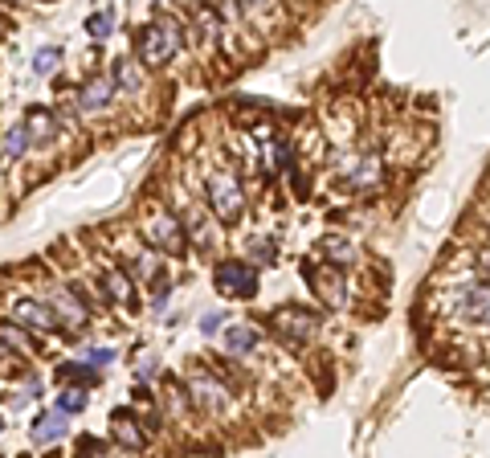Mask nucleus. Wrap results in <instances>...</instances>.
<instances>
[{
  "instance_id": "26",
  "label": "nucleus",
  "mask_w": 490,
  "mask_h": 458,
  "mask_svg": "<svg viewBox=\"0 0 490 458\" xmlns=\"http://www.w3.org/2000/svg\"><path fill=\"white\" fill-rule=\"evenodd\" d=\"M163 377V361H160V352H139L135 356V380H160Z\"/></svg>"
},
{
  "instance_id": "34",
  "label": "nucleus",
  "mask_w": 490,
  "mask_h": 458,
  "mask_svg": "<svg viewBox=\"0 0 490 458\" xmlns=\"http://www.w3.org/2000/svg\"><path fill=\"white\" fill-rule=\"evenodd\" d=\"M29 4H54V0H29Z\"/></svg>"
},
{
  "instance_id": "7",
  "label": "nucleus",
  "mask_w": 490,
  "mask_h": 458,
  "mask_svg": "<svg viewBox=\"0 0 490 458\" xmlns=\"http://www.w3.org/2000/svg\"><path fill=\"white\" fill-rule=\"evenodd\" d=\"M95 283L103 291V299L111 303V312L123 307V312H139V283L131 279L123 262H111V254H98V271H95Z\"/></svg>"
},
{
  "instance_id": "5",
  "label": "nucleus",
  "mask_w": 490,
  "mask_h": 458,
  "mask_svg": "<svg viewBox=\"0 0 490 458\" xmlns=\"http://www.w3.org/2000/svg\"><path fill=\"white\" fill-rule=\"evenodd\" d=\"M212 291L225 299H258L262 266L250 258H217L212 262Z\"/></svg>"
},
{
  "instance_id": "30",
  "label": "nucleus",
  "mask_w": 490,
  "mask_h": 458,
  "mask_svg": "<svg viewBox=\"0 0 490 458\" xmlns=\"http://www.w3.org/2000/svg\"><path fill=\"white\" fill-rule=\"evenodd\" d=\"M237 4L245 12H253V9H266V4H274V0H237Z\"/></svg>"
},
{
  "instance_id": "9",
  "label": "nucleus",
  "mask_w": 490,
  "mask_h": 458,
  "mask_svg": "<svg viewBox=\"0 0 490 458\" xmlns=\"http://www.w3.org/2000/svg\"><path fill=\"white\" fill-rule=\"evenodd\" d=\"M106 421H111V426H106V434H111V438H115V446L127 450V454H139V450L152 446V429L144 426V413L135 410V401H131V405H115Z\"/></svg>"
},
{
  "instance_id": "35",
  "label": "nucleus",
  "mask_w": 490,
  "mask_h": 458,
  "mask_svg": "<svg viewBox=\"0 0 490 458\" xmlns=\"http://www.w3.org/2000/svg\"><path fill=\"white\" fill-rule=\"evenodd\" d=\"M0 438H4V418H0Z\"/></svg>"
},
{
  "instance_id": "28",
  "label": "nucleus",
  "mask_w": 490,
  "mask_h": 458,
  "mask_svg": "<svg viewBox=\"0 0 490 458\" xmlns=\"http://www.w3.org/2000/svg\"><path fill=\"white\" fill-rule=\"evenodd\" d=\"M168 303H172V279H168V283H155V287H152V299H147V312H152V315H160L163 307H168Z\"/></svg>"
},
{
  "instance_id": "1",
  "label": "nucleus",
  "mask_w": 490,
  "mask_h": 458,
  "mask_svg": "<svg viewBox=\"0 0 490 458\" xmlns=\"http://www.w3.org/2000/svg\"><path fill=\"white\" fill-rule=\"evenodd\" d=\"M135 234L144 237L147 246H155L163 258H176V262L193 254V242H188V229H184L180 213L160 193L139 196V225H135Z\"/></svg>"
},
{
  "instance_id": "15",
  "label": "nucleus",
  "mask_w": 490,
  "mask_h": 458,
  "mask_svg": "<svg viewBox=\"0 0 490 458\" xmlns=\"http://www.w3.org/2000/svg\"><path fill=\"white\" fill-rule=\"evenodd\" d=\"M458 315L466 323H490V279L458 291Z\"/></svg>"
},
{
  "instance_id": "14",
  "label": "nucleus",
  "mask_w": 490,
  "mask_h": 458,
  "mask_svg": "<svg viewBox=\"0 0 490 458\" xmlns=\"http://www.w3.org/2000/svg\"><path fill=\"white\" fill-rule=\"evenodd\" d=\"M225 352L229 356H237V361H245V356H253V352L262 348V328L253 320H237V323H225Z\"/></svg>"
},
{
  "instance_id": "27",
  "label": "nucleus",
  "mask_w": 490,
  "mask_h": 458,
  "mask_svg": "<svg viewBox=\"0 0 490 458\" xmlns=\"http://www.w3.org/2000/svg\"><path fill=\"white\" fill-rule=\"evenodd\" d=\"M225 323H229V315H225V312H204L196 328H201V336H209V340H212V336L225 332Z\"/></svg>"
},
{
  "instance_id": "13",
  "label": "nucleus",
  "mask_w": 490,
  "mask_h": 458,
  "mask_svg": "<svg viewBox=\"0 0 490 458\" xmlns=\"http://www.w3.org/2000/svg\"><path fill=\"white\" fill-rule=\"evenodd\" d=\"M66 434H70V413L58 410V405L41 410L37 418L29 421V442L33 446H54V442H62Z\"/></svg>"
},
{
  "instance_id": "25",
  "label": "nucleus",
  "mask_w": 490,
  "mask_h": 458,
  "mask_svg": "<svg viewBox=\"0 0 490 458\" xmlns=\"http://www.w3.org/2000/svg\"><path fill=\"white\" fill-rule=\"evenodd\" d=\"M74 450L78 454H115V438L106 434V438H98V434H78L74 438Z\"/></svg>"
},
{
  "instance_id": "10",
  "label": "nucleus",
  "mask_w": 490,
  "mask_h": 458,
  "mask_svg": "<svg viewBox=\"0 0 490 458\" xmlns=\"http://www.w3.org/2000/svg\"><path fill=\"white\" fill-rule=\"evenodd\" d=\"M119 103V87L111 79V70H95L87 79H78L74 87V107L82 115H106V111Z\"/></svg>"
},
{
  "instance_id": "4",
  "label": "nucleus",
  "mask_w": 490,
  "mask_h": 458,
  "mask_svg": "<svg viewBox=\"0 0 490 458\" xmlns=\"http://www.w3.org/2000/svg\"><path fill=\"white\" fill-rule=\"evenodd\" d=\"M0 307L12 323L29 328L37 336H62L66 340V328L62 320L54 315V307L46 303V295H33V291H0Z\"/></svg>"
},
{
  "instance_id": "11",
  "label": "nucleus",
  "mask_w": 490,
  "mask_h": 458,
  "mask_svg": "<svg viewBox=\"0 0 490 458\" xmlns=\"http://www.w3.org/2000/svg\"><path fill=\"white\" fill-rule=\"evenodd\" d=\"M303 274H307V283L319 291V299L327 307H344L347 303V287H344V266H331V262H303Z\"/></svg>"
},
{
  "instance_id": "17",
  "label": "nucleus",
  "mask_w": 490,
  "mask_h": 458,
  "mask_svg": "<svg viewBox=\"0 0 490 458\" xmlns=\"http://www.w3.org/2000/svg\"><path fill=\"white\" fill-rule=\"evenodd\" d=\"M54 380H58V385H87V389H103V369L90 364L87 356H78V361H58V364H54Z\"/></svg>"
},
{
  "instance_id": "2",
  "label": "nucleus",
  "mask_w": 490,
  "mask_h": 458,
  "mask_svg": "<svg viewBox=\"0 0 490 458\" xmlns=\"http://www.w3.org/2000/svg\"><path fill=\"white\" fill-rule=\"evenodd\" d=\"M188 41V17L184 12H155L147 25L135 29V58L147 70H163Z\"/></svg>"
},
{
  "instance_id": "3",
  "label": "nucleus",
  "mask_w": 490,
  "mask_h": 458,
  "mask_svg": "<svg viewBox=\"0 0 490 458\" xmlns=\"http://www.w3.org/2000/svg\"><path fill=\"white\" fill-rule=\"evenodd\" d=\"M204 205L212 209V217L221 225H237L245 217V205H250V196H245V180H241L233 168H212L204 176Z\"/></svg>"
},
{
  "instance_id": "12",
  "label": "nucleus",
  "mask_w": 490,
  "mask_h": 458,
  "mask_svg": "<svg viewBox=\"0 0 490 458\" xmlns=\"http://www.w3.org/2000/svg\"><path fill=\"white\" fill-rule=\"evenodd\" d=\"M25 123H29V136H33V147L37 152H49V147L58 144V136L66 131L62 127V115L58 107H46V103H33V107H25Z\"/></svg>"
},
{
  "instance_id": "21",
  "label": "nucleus",
  "mask_w": 490,
  "mask_h": 458,
  "mask_svg": "<svg viewBox=\"0 0 490 458\" xmlns=\"http://www.w3.org/2000/svg\"><path fill=\"white\" fill-rule=\"evenodd\" d=\"M54 405H58V410H66L70 418H74V413H87L90 410V389H87V385H58V397H54Z\"/></svg>"
},
{
  "instance_id": "20",
  "label": "nucleus",
  "mask_w": 490,
  "mask_h": 458,
  "mask_svg": "<svg viewBox=\"0 0 490 458\" xmlns=\"http://www.w3.org/2000/svg\"><path fill=\"white\" fill-rule=\"evenodd\" d=\"M315 254L323 258V262H331V266H344V271L356 262V246L347 242L344 234H323L315 242Z\"/></svg>"
},
{
  "instance_id": "22",
  "label": "nucleus",
  "mask_w": 490,
  "mask_h": 458,
  "mask_svg": "<svg viewBox=\"0 0 490 458\" xmlns=\"http://www.w3.org/2000/svg\"><path fill=\"white\" fill-rule=\"evenodd\" d=\"M115 25H119V12H115V9H98V12H90V17L82 21V29H87L90 41L115 37Z\"/></svg>"
},
{
  "instance_id": "23",
  "label": "nucleus",
  "mask_w": 490,
  "mask_h": 458,
  "mask_svg": "<svg viewBox=\"0 0 490 458\" xmlns=\"http://www.w3.org/2000/svg\"><path fill=\"white\" fill-rule=\"evenodd\" d=\"M245 258L258 266H278V242L274 237H245Z\"/></svg>"
},
{
  "instance_id": "32",
  "label": "nucleus",
  "mask_w": 490,
  "mask_h": 458,
  "mask_svg": "<svg viewBox=\"0 0 490 458\" xmlns=\"http://www.w3.org/2000/svg\"><path fill=\"white\" fill-rule=\"evenodd\" d=\"M478 262H482V266H486V271H490V246H486V250L478 254Z\"/></svg>"
},
{
  "instance_id": "18",
  "label": "nucleus",
  "mask_w": 490,
  "mask_h": 458,
  "mask_svg": "<svg viewBox=\"0 0 490 458\" xmlns=\"http://www.w3.org/2000/svg\"><path fill=\"white\" fill-rule=\"evenodd\" d=\"M347 185L356 188V193H376V188L385 185V160H380V152H364L356 160V168H352V176H347Z\"/></svg>"
},
{
  "instance_id": "16",
  "label": "nucleus",
  "mask_w": 490,
  "mask_h": 458,
  "mask_svg": "<svg viewBox=\"0 0 490 458\" xmlns=\"http://www.w3.org/2000/svg\"><path fill=\"white\" fill-rule=\"evenodd\" d=\"M111 79H115L119 95H144L147 90V66L139 58H111Z\"/></svg>"
},
{
  "instance_id": "6",
  "label": "nucleus",
  "mask_w": 490,
  "mask_h": 458,
  "mask_svg": "<svg viewBox=\"0 0 490 458\" xmlns=\"http://www.w3.org/2000/svg\"><path fill=\"white\" fill-rule=\"evenodd\" d=\"M41 291H46V303L54 307V315L62 320V328H66V340H78V336L87 332L90 320H95V312L70 291V283H58V279L49 274V279H41Z\"/></svg>"
},
{
  "instance_id": "29",
  "label": "nucleus",
  "mask_w": 490,
  "mask_h": 458,
  "mask_svg": "<svg viewBox=\"0 0 490 458\" xmlns=\"http://www.w3.org/2000/svg\"><path fill=\"white\" fill-rule=\"evenodd\" d=\"M90 364H98V369H111V364L119 361V348H87L82 352Z\"/></svg>"
},
{
  "instance_id": "33",
  "label": "nucleus",
  "mask_w": 490,
  "mask_h": 458,
  "mask_svg": "<svg viewBox=\"0 0 490 458\" xmlns=\"http://www.w3.org/2000/svg\"><path fill=\"white\" fill-rule=\"evenodd\" d=\"M4 356H9V352H4V344H0V364H4Z\"/></svg>"
},
{
  "instance_id": "24",
  "label": "nucleus",
  "mask_w": 490,
  "mask_h": 458,
  "mask_svg": "<svg viewBox=\"0 0 490 458\" xmlns=\"http://www.w3.org/2000/svg\"><path fill=\"white\" fill-rule=\"evenodd\" d=\"M62 58H66V49H62V46H41L37 54H33V74H37V79H49V74H58Z\"/></svg>"
},
{
  "instance_id": "31",
  "label": "nucleus",
  "mask_w": 490,
  "mask_h": 458,
  "mask_svg": "<svg viewBox=\"0 0 490 458\" xmlns=\"http://www.w3.org/2000/svg\"><path fill=\"white\" fill-rule=\"evenodd\" d=\"M9 168H12V164L4 160V152H0V180H4V172H9Z\"/></svg>"
},
{
  "instance_id": "8",
  "label": "nucleus",
  "mask_w": 490,
  "mask_h": 458,
  "mask_svg": "<svg viewBox=\"0 0 490 458\" xmlns=\"http://www.w3.org/2000/svg\"><path fill=\"white\" fill-rule=\"evenodd\" d=\"M266 323L274 328V336H282L287 344H311L323 332V315L303 307V303H282L266 315Z\"/></svg>"
},
{
  "instance_id": "19",
  "label": "nucleus",
  "mask_w": 490,
  "mask_h": 458,
  "mask_svg": "<svg viewBox=\"0 0 490 458\" xmlns=\"http://www.w3.org/2000/svg\"><path fill=\"white\" fill-rule=\"evenodd\" d=\"M0 152H4V160H9V164H21V160L29 156V152H37V147H33V136H29V123H25V119H17V123L4 127V136H0Z\"/></svg>"
}]
</instances>
